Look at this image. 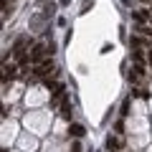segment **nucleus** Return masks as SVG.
<instances>
[{"label": "nucleus", "instance_id": "nucleus-1", "mask_svg": "<svg viewBox=\"0 0 152 152\" xmlns=\"http://www.w3.org/2000/svg\"><path fill=\"white\" fill-rule=\"evenodd\" d=\"M53 53V43H36L33 46V51H31V61L33 64H41V61H46L48 56Z\"/></svg>", "mask_w": 152, "mask_h": 152}, {"label": "nucleus", "instance_id": "nucleus-9", "mask_svg": "<svg viewBox=\"0 0 152 152\" xmlns=\"http://www.w3.org/2000/svg\"><path fill=\"white\" fill-rule=\"evenodd\" d=\"M91 5H94V0H84V10H81V13H86Z\"/></svg>", "mask_w": 152, "mask_h": 152}, {"label": "nucleus", "instance_id": "nucleus-10", "mask_svg": "<svg viewBox=\"0 0 152 152\" xmlns=\"http://www.w3.org/2000/svg\"><path fill=\"white\" fill-rule=\"evenodd\" d=\"M147 64L152 66V48H150V53H147Z\"/></svg>", "mask_w": 152, "mask_h": 152}, {"label": "nucleus", "instance_id": "nucleus-7", "mask_svg": "<svg viewBox=\"0 0 152 152\" xmlns=\"http://www.w3.org/2000/svg\"><path fill=\"white\" fill-rule=\"evenodd\" d=\"M61 117H64V119H71V104L69 102H64V112H61Z\"/></svg>", "mask_w": 152, "mask_h": 152}, {"label": "nucleus", "instance_id": "nucleus-2", "mask_svg": "<svg viewBox=\"0 0 152 152\" xmlns=\"http://www.w3.org/2000/svg\"><path fill=\"white\" fill-rule=\"evenodd\" d=\"M132 18H134L137 23H152V10L150 8H140V10L132 13Z\"/></svg>", "mask_w": 152, "mask_h": 152}, {"label": "nucleus", "instance_id": "nucleus-6", "mask_svg": "<svg viewBox=\"0 0 152 152\" xmlns=\"http://www.w3.org/2000/svg\"><path fill=\"white\" fill-rule=\"evenodd\" d=\"M71 134L74 137H84V127L81 124H71Z\"/></svg>", "mask_w": 152, "mask_h": 152}, {"label": "nucleus", "instance_id": "nucleus-8", "mask_svg": "<svg viewBox=\"0 0 152 152\" xmlns=\"http://www.w3.org/2000/svg\"><path fill=\"white\" fill-rule=\"evenodd\" d=\"M134 96H140V99H147V89L137 86V89H134Z\"/></svg>", "mask_w": 152, "mask_h": 152}, {"label": "nucleus", "instance_id": "nucleus-3", "mask_svg": "<svg viewBox=\"0 0 152 152\" xmlns=\"http://www.w3.org/2000/svg\"><path fill=\"white\" fill-rule=\"evenodd\" d=\"M15 76H18V66H15V64H10V66L3 64V81H8V79H15Z\"/></svg>", "mask_w": 152, "mask_h": 152}, {"label": "nucleus", "instance_id": "nucleus-4", "mask_svg": "<svg viewBox=\"0 0 152 152\" xmlns=\"http://www.w3.org/2000/svg\"><path fill=\"white\" fill-rule=\"evenodd\" d=\"M107 147H109V150H119V147H122V137H117V134H109Z\"/></svg>", "mask_w": 152, "mask_h": 152}, {"label": "nucleus", "instance_id": "nucleus-5", "mask_svg": "<svg viewBox=\"0 0 152 152\" xmlns=\"http://www.w3.org/2000/svg\"><path fill=\"white\" fill-rule=\"evenodd\" d=\"M132 61H134V64H142V66H145V53H142V51H132Z\"/></svg>", "mask_w": 152, "mask_h": 152}]
</instances>
